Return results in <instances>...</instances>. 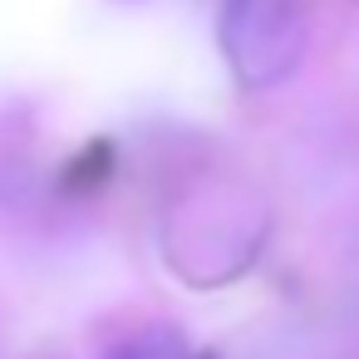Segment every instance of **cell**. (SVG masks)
Returning a JSON list of instances; mask_svg holds the SVG:
<instances>
[{"mask_svg":"<svg viewBox=\"0 0 359 359\" xmlns=\"http://www.w3.org/2000/svg\"><path fill=\"white\" fill-rule=\"evenodd\" d=\"M222 50L231 74L246 89H271L295 74L305 55V11L300 0H226Z\"/></svg>","mask_w":359,"mask_h":359,"instance_id":"1","label":"cell"},{"mask_svg":"<svg viewBox=\"0 0 359 359\" xmlns=\"http://www.w3.org/2000/svg\"><path fill=\"white\" fill-rule=\"evenodd\" d=\"M187 354H192V349H187V339H182L177 330L153 325V330H138V334L118 339L104 359H187Z\"/></svg>","mask_w":359,"mask_h":359,"instance_id":"2","label":"cell"}]
</instances>
